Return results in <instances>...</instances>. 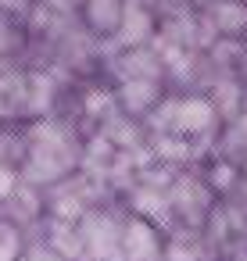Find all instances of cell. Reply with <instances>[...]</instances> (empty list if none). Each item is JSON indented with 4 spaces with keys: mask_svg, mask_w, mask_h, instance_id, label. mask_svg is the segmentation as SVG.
<instances>
[{
    "mask_svg": "<svg viewBox=\"0 0 247 261\" xmlns=\"http://www.w3.org/2000/svg\"><path fill=\"white\" fill-rule=\"evenodd\" d=\"M215 25L226 33H243L247 29V8L243 4H222L215 8Z\"/></svg>",
    "mask_w": 247,
    "mask_h": 261,
    "instance_id": "cell-5",
    "label": "cell"
},
{
    "mask_svg": "<svg viewBox=\"0 0 247 261\" xmlns=\"http://www.w3.org/2000/svg\"><path fill=\"white\" fill-rule=\"evenodd\" d=\"M122 0H90L86 4V18L97 33H115L122 22Z\"/></svg>",
    "mask_w": 247,
    "mask_h": 261,
    "instance_id": "cell-2",
    "label": "cell"
},
{
    "mask_svg": "<svg viewBox=\"0 0 247 261\" xmlns=\"http://www.w3.org/2000/svg\"><path fill=\"white\" fill-rule=\"evenodd\" d=\"M208 122H211V104H204V100L168 104V111H165V125H172L176 133H201Z\"/></svg>",
    "mask_w": 247,
    "mask_h": 261,
    "instance_id": "cell-1",
    "label": "cell"
},
{
    "mask_svg": "<svg viewBox=\"0 0 247 261\" xmlns=\"http://www.w3.org/2000/svg\"><path fill=\"white\" fill-rule=\"evenodd\" d=\"M154 97H158V86L151 79H129L126 90H122V100H126L129 111H147L154 104Z\"/></svg>",
    "mask_w": 247,
    "mask_h": 261,
    "instance_id": "cell-4",
    "label": "cell"
},
{
    "mask_svg": "<svg viewBox=\"0 0 247 261\" xmlns=\"http://www.w3.org/2000/svg\"><path fill=\"white\" fill-rule=\"evenodd\" d=\"M118 33H122V43H143V40L151 36V15H147L140 4H129V8L122 11Z\"/></svg>",
    "mask_w": 247,
    "mask_h": 261,
    "instance_id": "cell-3",
    "label": "cell"
}]
</instances>
